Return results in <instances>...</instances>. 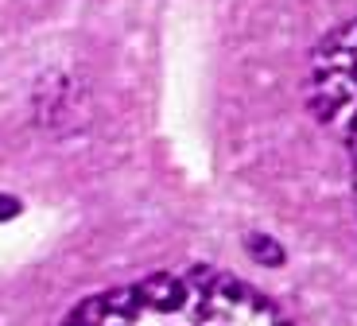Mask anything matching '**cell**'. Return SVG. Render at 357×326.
<instances>
[{"instance_id":"6da1fadb","label":"cell","mask_w":357,"mask_h":326,"mask_svg":"<svg viewBox=\"0 0 357 326\" xmlns=\"http://www.w3.org/2000/svg\"><path fill=\"white\" fill-rule=\"evenodd\" d=\"M59 326H295L276 299L214 268L152 272L82 299Z\"/></svg>"},{"instance_id":"7a4b0ae2","label":"cell","mask_w":357,"mask_h":326,"mask_svg":"<svg viewBox=\"0 0 357 326\" xmlns=\"http://www.w3.org/2000/svg\"><path fill=\"white\" fill-rule=\"evenodd\" d=\"M307 105L346 151H357V20L334 27L307 62Z\"/></svg>"},{"instance_id":"3957f363","label":"cell","mask_w":357,"mask_h":326,"mask_svg":"<svg viewBox=\"0 0 357 326\" xmlns=\"http://www.w3.org/2000/svg\"><path fill=\"white\" fill-rule=\"evenodd\" d=\"M349 168H354V206H357V151H349Z\"/></svg>"}]
</instances>
